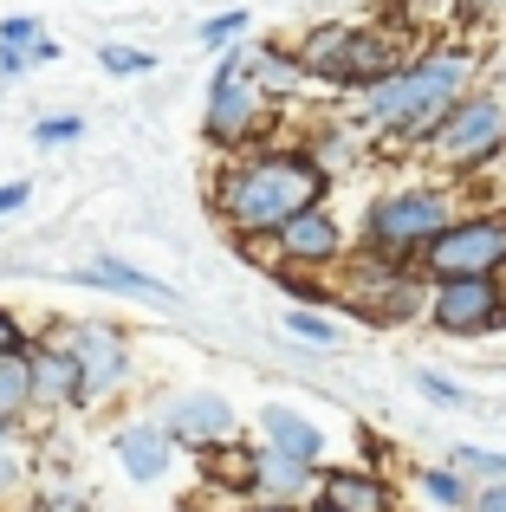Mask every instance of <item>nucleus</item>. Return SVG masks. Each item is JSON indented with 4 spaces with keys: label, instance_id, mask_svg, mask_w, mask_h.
I'll list each match as a JSON object with an SVG mask.
<instances>
[{
    "label": "nucleus",
    "instance_id": "1",
    "mask_svg": "<svg viewBox=\"0 0 506 512\" xmlns=\"http://www.w3.org/2000/svg\"><path fill=\"white\" fill-rule=\"evenodd\" d=\"M318 195H325V169L318 163H305V156H266V163H247L241 175H228L221 214L241 234H266V227L292 221L299 208H318Z\"/></svg>",
    "mask_w": 506,
    "mask_h": 512
},
{
    "label": "nucleus",
    "instance_id": "2",
    "mask_svg": "<svg viewBox=\"0 0 506 512\" xmlns=\"http://www.w3.org/2000/svg\"><path fill=\"white\" fill-rule=\"evenodd\" d=\"M468 78V59H429V65H409V72H390L377 85V124H396V130H416L429 117L448 111V98L461 91Z\"/></svg>",
    "mask_w": 506,
    "mask_h": 512
},
{
    "label": "nucleus",
    "instance_id": "3",
    "mask_svg": "<svg viewBox=\"0 0 506 512\" xmlns=\"http://www.w3.org/2000/svg\"><path fill=\"white\" fill-rule=\"evenodd\" d=\"M506 266V214L494 221H461V227H442L429 234V273L442 279H481Z\"/></svg>",
    "mask_w": 506,
    "mask_h": 512
},
{
    "label": "nucleus",
    "instance_id": "4",
    "mask_svg": "<svg viewBox=\"0 0 506 512\" xmlns=\"http://www.w3.org/2000/svg\"><path fill=\"white\" fill-rule=\"evenodd\" d=\"M299 65L318 78H344V85H357V78H383L390 72V46L370 33H351V26H318L312 39L299 46Z\"/></svg>",
    "mask_w": 506,
    "mask_h": 512
},
{
    "label": "nucleus",
    "instance_id": "5",
    "mask_svg": "<svg viewBox=\"0 0 506 512\" xmlns=\"http://www.w3.org/2000/svg\"><path fill=\"white\" fill-rule=\"evenodd\" d=\"M442 221H448L442 195H429V188H409V195L377 201V214H370V240H377V247H390V253H403V247H416V240L442 234Z\"/></svg>",
    "mask_w": 506,
    "mask_h": 512
},
{
    "label": "nucleus",
    "instance_id": "6",
    "mask_svg": "<svg viewBox=\"0 0 506 512\" xmlns=\"http://www.w3.org/2000/svg\"><path fill=\"white\" fill-rule=\"evenodd\" d=\"M435 325L455 331V338H474V331L500 325V292L494 279H442V292H435Z\"/></svg>",
    "mask_w": 506,
    "mask_h": 512
},
{
    "label": "nucleus",
    "instance_id": "7",
    "mask_svg": "<svg viewBox=\"0 0 506 512\" xmlns=\"http://www.w3.org/2000/svg\"><path fill=\"white\" fill-rule=\"evenodd\" d=\"M500 137H506V111L494 98H474V104H461V111L435 130V150L455 156V163H468V156H487Z\"/></svg>",
    "mask_w": 506,
    "mask_h": 512
},
{
    "label": "nucleus",
    "instance_id": "8",
    "mask_svg": "<svg viewBox=\"0 0 506 512\" xmlns=\"http://www.w3.org/2000/svg\"><path fill=\"white\" fill-rule=\"evenodd\" d=\"M253 111H260L253 72H247L241 59H228V65H221V78H215V98H208V130H215L221 143H234V137H247V130H253Z\"/></svg>",
    "mask_w": 506,
    "mask_h": 512
},
{
    "label": "nucleus",
    "instance_id": "9",
    "mask_svg": "<svg viewBox=\"0 0 506 512\" xmlns=\"http://www.w3.org/2000/svg\"><path fill=\"white\" fill-rule=\"evenodd\" d=\"M163 435H182L195 448H215V441H234V409L221 396H176L163 415Z\"/></svg>",
    "mask_w": 506,
    "mask_h": 512
},
{
    "label": "nucleus",
    "instance_id": "10",
    "mask_svg": "<svg viewBox=\"0 0 506 512\" xmlns=\"http://www.w3.org/2000/svg\"><path fill=\"white\" fill-rule=\"evenodd\" d=\"M72 363H78V396H98V389H111L117 376H124V344L111 338V331H72Z\"/></svg>",
    "mask_w": 506,
    "mask_h": 512
},
{
    "label": "nucleus",
    "instance_id": "11",
    "mask_svg": "<svg viewBox=\"0 0 506 512\" xmlns=\"http://www.w3.org/2000/svg\"><path fill=\"white\" fill-rule=\"evenodd\" d=\"M279 240H286L292 260H331V253L344 247L338 221H331V214H318V208H299L292 221H279Z\"/></svg>",
    "mask_w": 506,
    "mask_h": 512
},
{
    "label": "nucleus",
    "instance_id": "12",
    "mask_svg": "<svg viewBox=\"0 0 506 512\" xmlns=\"http://www.w3.org/2000/svg\"><path fill=\"white\" fill-rule=\"evenodd\" d=\"M117 461L130 467V480H163L169 435H163V428H124V435H117Z\"/></svg>",
    "mask_w": 506,
    "mask_h": 512
},
{
    "label": "nucleus",
    "instance_id": "13",
    "mask_svg": "<svg viewBox=\"0 0 506 512\" xmlns=\"http://www.w3.org/2000/svg\"><path fill=\"white\" fill-rule=\"evenodd\" d=\"M325 512H390V493L370 474H325Z\"/></svg>",
    "mask_w": 506,
    "mask_h": 512
},
{
    "label": "nucleus",
    "instance_id": "14",
    "mask_svg": "<svg viewBox=\"0 0 506 512\" xmlns=\"http://www.w3.org/2000/svg\"><path fill=\"white\" fill-rule=\"evenodd\" d=\"M72 279H85V286H111V292H137V299H156V305L176 299V292H169L163 279L130 273V266H117V260H98V266H85V273H72Z\"/></svg>",
    "mask_w": 506,
    "mask_h": 512
},
{
    "label": "nucleus",
    "instance_id": "15",
    "mask_svg": "<svg viewBox=\"0 0 506 512\" xmlns=\"http://www.w3.org/2000/svg\"><path fill=\"white\" fill-rule=\"evenodd\" d=\"M266 441H273L279 454H292V461H305V467L318 461V428L305 422V415H286V409H266Z\"/></svg>",
    "mask_w": 506,
    "mask_h": 512
},
{
    "label": "nucleus",
    "instance_id": "16",
    "mask_svg": "<svg viewBox=\"0 0 506 512\" xmlns=\"http://www.w3.org/2000/svg\"><path fill=\"white\" fill-rule=\"evenodd\" d=\"M253 487H266V493H286V500H292V493H299L305 487V461H292V454H266V461H253Z\"/></svg>",
    "mask_w": 506,
    "mask_h": 512
},
{
    "label": "nucleus",
    "instance_id": "17",
    "mask_svg": "<svg viewBox=\"0 0 506 512\" xmlns=\"http://www.w3.org/2000/svg\"><path fill=\"white\" fill-rule=\"evenodd\" d=\"M26 376H33V396H78V363L72 357H46Z\"/></svg>",
    "mask_w": 506,
    "mask_h": 512
},
{
    "label": "nucleus",
    "instance_id": "18",
    "mask_svg": "<svg viewBox=\"0 0 506 512\" xmlns=\"http://www.w3.org/2000/svg\"><path fill=\"white\" fill-rule=\"evenodd\" d=\"M26 396H33V376H26V363L0 357V415H13Z\"/></svg>",
    "mask_w": 506,
    "mask_h": 512
},
{
    "label": "nucleus",
    "instance_id": "19",
    "mask_svg": "<svg viewBox=\"0 0 506 512\" xmlns=\"http://www.w3.org/2000/svg\"><path fill=\"white\" fill-rule=\"evenodd\" d=\"M104 65H111L117 78H143V72H156L150 52H130V46H104Z\"/></svg>",
    "mask_w": 506,
    "mask_h": 512
},
{
    "label": "nucleus",
    "instance_id": "20",
    "mask_svg": "<svg viewBox=\"0 0 506 512\" xmlns=\"http://www.w3.org/2000/svg\"><path fill=\"white\" fill-rule=\"evenodd\" d=\"M286 331H292V338H312V344H338V325H325L318 312H292Z\"/></svg>",
    "mask_w": 506,
    "mask_h": 512
},
{
    "label": "nucleus",
    "instance_id": "21",
    "mask_svg": "<svg viewBox=\"0 0 506 512\" xmlns=\"http://www.w3.org/2000/svg\"><path fill=\"white\" fill-rule=\"evenodd\" d=\"M234 33H247V13H221V20H208V26H202L208 46H221V39H234Z\"/></svg>",
    "mask_w": 506,
    "mask_h": 512
},
{
    "label": "nucleus",
    "instance_id": "22",
    "mask_svg": "<svg viewBox=\"0 0 506 512\" xmlns=\"http://www.w3.org/2000/svg\"><path fill=\"white\" fill-rule=\"evenodd\" d=\"M253 65H260V72H253V78H260V85H273V91H286L292 78H299V72H292V65H279L273 52H266V59H253Z\"/></svg>",
    "mask_w": 506,
    "mask_h": 512
},
{
    "label": "nucleus",
    "instance_id": "23",
    "mask_svg": "<svg viewBox=\"0 0 506 512\" xmlns=\"http://www.w3.org/2000/svg\"><path fill=\"white\" fill-rule=\"evenodd\" d=\"M422 487H429V500H442V506L461 500V480L455 474H422Z\"/></svg>",
    "mask_w": 506,
    "mask_h": 512
},
{
    "label": "nucleus",
    "instance_id": "24",
    "mask_svg": "<svg viewBox=\"0 0 506 512\" xmlns=\"http://www.w3.org/2000/svg\"><path fill=\"white\" fill-rule=\"evenodd\" d=\"M33 137H39V143H65V137H78V117H46Z\"/></svg>",
    "mask_w": 506,
    "mask_h": 512
},
{
    "label": "nucleus",
    "instance_id": "25",
    "mask_svg": "<svg viewBox=\"0 0 506 512\" xmlns=\"http://www.w3.org/2000/svg\"><path fill=\"white\" fill-rule=\"evenodd\" d=\"M33 39H39L33 20H7V26H0V46H33Z\"/></svg>",
    "mask_w": 506,
    "mask_h": 512
},
{
    "label": "nucleus",
    "instance_id": "26",
    "mask_svg": "<svg viewBox=\"0 0 506 512\" xmlns=\"http://www.w3.org/2000/svg\"><path fill=\"white\" fill-rule=\"evenodd\" d=\"M461 461H468V467H481V474H506V454H461Z\"/></svg>",
    "mask_w": 506,
    "mask_h": 512
},
{
    "label": "nucleus",
    "instance_id": "27",
    "mask_svg": "<svg viewBox=\"0 0 506 512\" xmlns=\"http://www.w3.org/2000/svg\"><path fill=\"white\" fill-rule=\"evenodd\" d=\"M13 350H20V325L0 312V357H13Z\"/></svg>",
    "mask_w": 506,
    "mask_h": 512
},
{
    "label": "nucleus",
    "instance_id": "28",
    "mask_svg": "<svg viewBox=\"0 0 506 512\" xmlns=\"http://www.w3.org/2000/svg\"><path fill=\"white\" fill-rule=\"evenodd\" d=\"M422 389H429V396H442V402H461V389L442 383V376H429V370H422Z\"/></svg>",
    "mask_w": 506,
    "mask_h": 512
},
{
    "label": "nucleus",
    "instance_id": "29",
    "mask_svg": "<svg viewBox=\"0 0 506 512\" xmlns=\"http://www.w3.org/2000/svg\"><path fill=\"white\" fill-rule=\"evenodd\" d=\"M0 72H7V78H13V72H26V59H20V46H0Z\"/></svg>",
    "mask_w": 506,
    "mask_h": 512
},
{
    "label": "nucleus",
    "instance_id": "30",
    "mask_svg": "<svg viewBox=\"0 0 506 512\" xmlns=\"http://www.w3.org/2000/svg\"><path fill=\"white\" fill-rule=\"evenodd\" d=\"M20 201H26V188H20V182H7V188H0V214H13Z\"/></svg>",
    "mask_w": 506,
    "mask_h": 512
},
{
    "label": "nucleus",
    "instance_id": "31",
    "mask_svg": "<svg viewBox=\"0 0 506 512\" xmlns=\"http://www.w3.org/2000/svg\"><path fill=\"white\" fill-rule=\"evenodd\" d=\"M481 512H506V480H500V487H487V493H481Z\"/></svg>",
    "mask_w": 506,
    "mask_h": 512
},
{
    "label": "nucleus",
    "instance_id": "32",
    "mask_svg": "<svg viewBox=\"0 0 506 512\" xmlns=\"http://www.w3.org/2000/svg\"><path fill=\"white\" fill-rule=\"evenodd\" d=\"M13 480H20V467H13V461H0V493H7Z\"/></svg>",
    "mask_w": 506,
    "mask_h": 512
},
{
    "label": "nucleus",
    "instance_id": "33",
    "mask_svg": "<svg viewBox=\"0 0 506 512\" xmlns=\"http://www.w3.org/2000/svg\"><path fill=\"white\" fill-rule=\"evenodd\" d=\"M461 7H494V0H461Z\"/></svg>",
    "mask_w": 506,
    "mask_h": 512
}]
</instances>
